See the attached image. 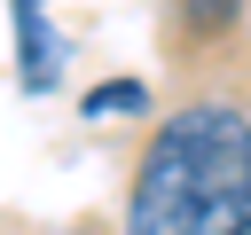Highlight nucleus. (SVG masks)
I'll return each instance as SVG.
<instances>
[{
	"label": "nucleus",
	"instance_id": "f03ea898",
	"mask_svg": "<svg viewBox=\"0 0 251 235\" xmlns=\"http://www.w3.org/2000/svg\"><path fill=\"white\" fill-rule=\"evenodd\" d=\"M8 16H16V86H24V94H55L71 47H63L47 0H8Z\"/></svg>",
	"mask_w": 251,
	"mask_h": 235
},
{
	"label": "nucleus",
	"instance_id": "f257e3e1",
	"mask_svg": "<svg viewBox=\"0 0 251 235\" xmlns=\"http://www.w3.org/2000/svg\"><path fill=\"white\" fill-rule=\"evenodd\" d=\"M126 235H251V110L180 102L157 118L133 188Z\"/></svg>",
	"mask_w": 251,
	"mask_h": 235
},
{
	"label": "nucleus",
	"instance_id": "20e7f679",
	"mask_svg": "<svg viewBox=\"0 0 251 235\" xmlns=\"http://www.w3.org/2000/svg\"><path fill=\"white\" fill-rule=\"evenodd\" d=\"M173 8H180L188 39H204V47H212V39H227V31L243 24V0H173Z\"/></svg>",
	"mask_w": 251,
	"mask_h": 235
},
{
	"label": "nucleus",
	"instance_id": "7ed1b4c3",
	"mask_svg": "<svg viewBox=\"0 0 251 235\" xmlns=\"http://www.w3.org/2000/svg\"><path fill=\"white\" fill-rule=\"evenodd\" d=\"M78 110H86L94 125H102V118H141V110H149V86H141V78H102Z\"/></svg>",
	"mask_w": 251,
	"mask_h": 235
}]
</instances>
